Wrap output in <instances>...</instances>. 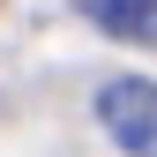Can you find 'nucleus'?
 <instances>
[{
	"label": "nucleus",
	"instance_id": "f257e3e1",
	"mask_svg": "<svg viewBox=\"0 0 157 157\" xmlns=\"http://www.w3.org/2000/svg\"><path fill=\"white\" fill-rule=\"evenodd\" d=\"M97 127L127 157H157V82L150 75H112L97 90Z\"/></svg>",
	"mask_w": 157,
	"mask_h": 157
},
{
	"label": "nucleus",
	"instance_id": "f03ea898",
	"mask_svg": "<svg viewBox=\"0 0 157 157\" xmlns=\"http://www.w3.org/2000/svg\"><path fill=\"white\" fill-rule=\"evenodd\" d=\"M75 8L120 45H157V0H75Z\"/></svg>",
	"mask_w": 157,
	"mask_h": 157
}]
</instances>
